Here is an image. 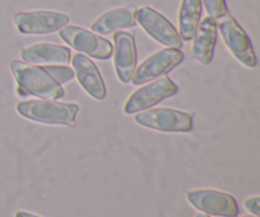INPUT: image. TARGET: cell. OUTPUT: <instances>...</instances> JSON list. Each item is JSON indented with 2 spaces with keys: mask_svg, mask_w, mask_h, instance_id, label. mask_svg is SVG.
I'll list each match as a JSON object with an SVG mask.
<instances>
[{
  "mask_svg": "<svg viewBox=\"0 0 260 217\" xmlns=\"http://www.w3.org/2000/svg\"><path fill=\"white\" fill-rule=\"evenodd\" d=\"M20 56L25 63L35 65H68L71 51L66 46L41 42L23 48Z\"/></svg>",
  "mask_w": 260,
  "mask_h": 217,
  "instance_id": "cell-13",
  "label": "cell"
},
{
  "mask_svg": "<svg viewBox=\"0 0 260 217\" xmlns=\"http://www.w3.org/2000/svg\"><path fill=\"white\" fill-rule=\"evenodd\" d=\"M217 41V22L211 17H206L198 24L193 37L192 57L203 65L211 64Z\"/></svg>",
  "mask_w": 260,
  "mask_h": 217,
  "instance_id": "cell-15",
  "label": "cell"
},
{
  "mask_svg": "<svg viewBox=\"0 0 260 217\" xmlns=\"http://www.w3.org/2000/svg\"><path fill=\"white\" fill-rule=\"evenodd\" d=\"M73 68L81 88L96 101H103L107 97V88L103 78L95 64L83 53H75Z\"/></svg>",
  "mask_w": 260,
  "mask_h": 217,
  "instance_id": "cell-12",
  "label": "cell"
},
{
  "mask_svg": "<svg viewBox=\"0 0 260 217\" xmlns=\"http://www.w3.org/2000/svg\"><path fill=\"white\" fill-rule=\"evenodd\" d=\"M58 36L63 42L78 52L96 60H108L113 55V46L107 38L101 37L91 30L78 25H65L58 30Z\"/></svg>",
  "mask_w": 260,
  "mask_h": 217,
  "instance_id": "cell-3",
  "label": "cell"
},
{
  "mask_svg": "<svg viewBox=\"0 0 260 217\" xmlns=\"http://www.w3.org/2000/svg\"><path fill=\"white\" fill-rule=\"evenodd\" d=\"M178 90H179L178 85L169 76L157 78L156 80L141 86L132 93V96L124 103V113L135 114L149 109L150 107L160 103L164 99L175 96Z\"/></svg>",
  "mask_w": 260,
  "mask_h": 217,
  "instance_id": "cell-6",
  "label": "cell"
},
{
  "mask_svg": "<svg viewBox=\"0 0 260 217\" xmlns=\"http://www.w3.org/2000/svg\"><path fill=\"white\" fill-rule=\"evenodd\" d=\"M45 70L52 76L53 79L58 81V83H65V81L71 80L75 76V73L71 70L70 68L65 65H55V66H46Z\"/></svg>",
  "mask_w": 260,
  "mask_h": 217,
  "instance_id": "cell-18",
  "label": "cell"
},
{
  "mask_svg": "<svg viewBox=\"0 0 260 217\" xmlns=\"http://www.w3.org/2000/svg\"><path fill=\"white\" fill-rule=\"evenodd\" d=\"M202 15V0H182L179 9V36L182 41H192Z\"/></svg>",
  "mask_w": 260,
  "mask_h": 217,
  "instance_id": "cell-16",
  "label": "cell"
},
{
  "mask_svg": "<svg viewBox=\"0 0 260 217\" xmlns=\"http://www.w3.org/2000/svg\"><path fill=\"white\" fill-rule=\"evenodd\" d=\"M114 41V69L119 80L123 84L131 81L136 70L137 51L136 42L132 33L117 30L113 36Z\"/></svg>",
  "mask_w": 260,
  "mask_h": 217,
  "instance_id": "cell-11",
  "label": "cell"
},
{
  "mask_svg": "<svg viewBox=\"0 0 260 217\" xmlns=\"http://www.w3.org/2000/svg\"><path fill=\"white\" fill-rule=\"evenodd\" d=\"M244 206H245L246 211L250 213H253L254 216H258L260 215V211H259V207H260V198L259 196H255V197H250L248 198V200H245V202H244Z\"/></svg>",
  "mask_w": 260,
  "mask_h": 217,
  "instance_id": "cell-19",
  "label": "cell"
},
{
  "mask_svg": "<svg viewBox=\"0 0 260 217\" xmlns=\"http://www.w3.org/2000/svg\"><path fill=\"white\" fill-rule=\"evenodd\" d=\"M184 60V53L179 48H162L145 58L132 75V84L141 85L160 78L177 68Z\"/></svg>",
  "mask_w": 260,
  "mask_h": 217,
  "instance_id": "cell-7",
  "label": "cell"
},
{
  "mask_svg": "<svg viewBox=\"0 0 260 217\" xmlns=\"http://www.w3.org/2000/svg\"><path fill=\"white\" fill-rule=\"evenodd\" d=\"M196 217H210L208 215H206V213H197Z\"/></svg>",
  "mask_w": 260,
  "mask_h": 217,
  "instance_id": "cell-21",
  "label": "cell"
},
{
  "mask_svg": "<svg viewBox=\"0 0 260 217\" xmlns=\"http://www.w3.org/2000/svg\"><path fill=\"white\" fill-rule=\"evenodd\" d=\"M217 29H220L223 42L236 60L246 68H255L258 60L251 41L238 20L231 15H226L220 23H217Z\"/></svg>",
  "mask_w": 260,
  "mask_h": 217,
  "instance_id": "cell-8",
  "label": "cell"
},
{
  "mask_svg": "<svg viewBox=\"0 0 260 217\" xmlns=\"http://www.w3.org/2000/svg\"><path fill=\"white\" fill-rule=\"evenodd\" d=\"M136 22L156 42L170 48H182L183 41L174 25L161 14L150 7L136 10Z\"/></svg>",
  "mask_w": 260,
  "mask_h": 217,
  "instance_id": "cell-9",
  "label": "cell"
},
{
  "mask_svg": "<svg viewBox=\"0 0 260 217\" xmlns=\"http://www.w3.org/2000/svg\"><path fill=\"white\" fill-rule=\"evenodd\" d=\"M136 10L137 8L135 5L108 10L91 23V32L96 35H109L117 30L135 27L137 24Z\"/></svg>",
  "mask_w": 260,
  "mask_h": 217,
  "instance_id": "cell-14",
  "label": "cell"
},
{
  "mask_svg": "<svg viewBox=\"0 0 260 217\" xmlns=\"http://www.w3.org/2000/svg\"><path fill=\"white\" fill-rule=\"evenodd\" d=\"M14 24L22 35H50L70 22L66 14L55 10H30L14 14Z\"/></svg>",
  "mask_w": 260,
  "mask_h": 217,
  "instance_id": "cell-5",
  "label": "cell"
},
{
  "mask_svg": "<svg viewBox=\"0 0 260 217\" xmlns=\"http://www.w3.org/2000/svg\"><path fill=\"white\" fill-rule=\"evenodd\" d=\"M17 111L24 118L47 125L73 126L79 113V106L75 103L36 99L24 101L17 104Z\"/></svg>",
  "mask_w": 260,
  "mask_h": 217,
  "instance_id": "cell-2",
  "label": "cell"
},
{
  "mask_svg": "<svg viewBox=\"0 0 260 217\" xmlns=\"http://www.w3.org/2000/svg\"><path fill=\"white\" fill-rule=\"evenodd\" d=\"M10 71L18 86L27 91V94L47 101H57L65 96L61 84L53 79L45 68L13 60L10 63Z\"/></svg>",
  "mask_w": 260,
  "mask_h": 217,
  "instance_id": "cell-1",
  "label": "cell"
},
{
  "mask_svg": "<svg viewBox=\"0 0 260 217\" xmlns=\"http://www.w3.org/2000/svg\"><path fill=\"white\" fill-rule=\"evenodd\" d=\"M14 217H41V216L35 215V213L32 212H28V211H17Z\"/></svg>",
  "mask_w": 260,
  "mask_h": 217,
  "instance_id": "cell-20",
  "label": "cell"
},
{
  "mask_svg": "<svg viewBox=\"0 0 260 217\" xmlns=\"http://www.w3.org/2000/svg\"><path fill=\"white\" fill-rule=\"evenodd\" d=\"M135 122L146 129L161 132H189L193 116L173 108H152L135 114Z\"/></svg>",
  "mask_w": 260,
  "mask_h": 217,
  "instance_id": "cell-4",
  "label": "cell"
},
{
  "mask_svg": "<svg viewBox=\"0 0 260 217\" xmlns=\"http://www.w3.org/2000/svg\"><path fill=\"white\" fill-rule=\"evenodd\" d=\"M202 5L205 7L208 17L213 19H222L229 15V8L226 0H202Z\"/></svg>",
  "mask_w": 260,
  "mask_h": 217,
  "instance_id": "cell-17",
  "label": "cell"
},
{
  "mask_svg": "<svg viewBox=\"0 0 260 217\" xmlns=\"http://www.w3.org/2000/svg\"><path fill=\"white\" fill-rule=\"evenodd\" d=\"M187 201L203 213L221 217H236L239 206L231 195L216 190H194L187 192Z\"/></svg>",
  "mask_w": 260,
  "mask_h": 217,
  "instance_id": "cell-10",
  "label": "cell"
},
{
  "mask_svg": "<svg viewBox=\"0 0 260 217\" xmlns=\"http://www.w3.org/2000/svg\"><path fill=\"white\" fill-rule=\"evenodd\" d=\"M241 217H258V216H254V215H246V216H241Z\"/></svg>",
  "mask_w": 260,
  "mask_h": 217,
  "instance_id": "cell-22",
  "label": "cell"
}]
</instances>
